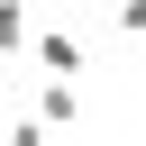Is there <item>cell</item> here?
I'll list each match as a JSON object with an SVG mask.
<instances>
[{
  "label": "cell",
  "instance_id": "6da1fadb",
  "mask_svg": "<svg viewBox=\"0 0 146 146\" xmlns=\"http://www.w3.org/2000/svg\"><path fill=\"white\" fill-rule=\"evenodd\" d=\"M27 55H36L46 73H64V82H82V73H91V46H82L73 27H36V36H27Z\"/></svg>",
  "mask_w": 146,
  "mask_h": 146
},
{
  "label": "cell",
  "instance_id": "7a4b0ae2",
  "mask_svg": "<svg viewBox=\"0 0 146 146\" xmlns=\"http://www.w3.org/2000/svg\"><path fill=\"white\" fill-rule=\"evenodd\" d=\"M36 119H46V128H73V119H82V82H64V73H55V82L36 91Z\"/></svg>",
  "mask_w": 146,
  "mask_h": 146
},
{
  "label": "cell",
  "instance_id": "3957f363",
  "mask_svg": "<svg viewBox=\"0 0 146 146\" xmlns=\"http://www.w3.org/2000/svg\"><path fill=\"white\" fill-rule=\"evenodd\" d=\"M27 46V0H0V55Z\"/></svg>",
  "mask_w": 146,
  "mask_h": 146
}]
</instances>
